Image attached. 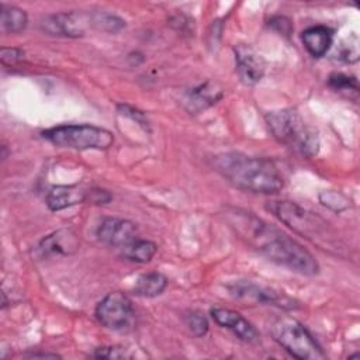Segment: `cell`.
<instances>
[{
    "mask_svg": "<svg viewBox=\"0 0 360 360\" xmlns=\"http://www.w3.org/2000/svg\"><path fill=\"white\" fill-rule=\"evenodd\" d=\"M226 218L240 238L271 262L305 276L319 271L318 262L301 243L252 212L232 208Z\"/></svg>",
    "mask_w": 360,
    "mask_h": 360,
    "instance_id": "6da1fadb",
    "label": "cell"
},
{
    "mask_svg": "<svg viewBox=\"0 0 360 360\" xmlns=\"http://www.w3.org/2000/svg\"><path fill=\"white\" fill-rule=\"evenodd\" d=\"M215 170L238 188L276 194L283 186V177L277 166L264 158H253L243 153H222L212 160Z\"/></svg>",
    "mask_w": 360,
    "mask_h": 360,
    "instance_id": "7a4b0ae2",
    "label": "cell"
},
{
    "mask_svg": "<svg viewBox=\"0 0 360 360\" xmlns=\"http://www.w3.org/2000/svg\"><path fill=\"white\" fill-rule=\"evenodd\" d=\"M269 210L281 222L319 248L325 250L335 249L336 252L340 249L338 248L340 246L338 236H335L329 224L319 215L291 201H274L269 205Z\"/></svg>",
    "mask_w": 360,
    "mask_h": 360,
    "instance_id": "3957f363",
    "label": "cell"
},
{
    "mask_svg": "<svg viewBox=\"0 0 360 360\" xmlns=\"http://www.w3.org/2000/svg\"><path fill=\"white\" fill-rule=\"evenodd\" d=\"M266 124L278 142L294 149L301 156L312 158L318 153L319 139L316 131L308 127L295 110L270 111L266 114Z\"/></svg>",
    "mask_w": 360,
    "mask_h": 360,
    "instance_id": "277c9868",
    "label": "cell"
},
{
    "mask_svg": "<svg viewBox=\"0 0 360 360\" xmlns=\"http://www.w3.org/2000/svg\"><path fill=\"white\" fill-rule=\"evenodd\" d=\"M273 339L291 356L300 360H322L325 353L309 330L291 316H280L271 322Z\"/></svg>",
    "mask_w": 360,
    "mask_h": 360,
    "instance_id": "5b68a950",
    "label": "cell"
},
{
    "mask_svg": "<svg viewBox=\"0 0 360 360\" xmlns=\"http://www.w3.org/2000/svg\"><path fill=\"white\" fill-rule=\"evenodd\" d=\"M42 136L59 148L77 150L107 149L114 142V135L108 129L87 124L53 127L44 131Z\"/></svg>",
    "mask_w": 360,
    "mask_h": 360,
    "instance_id": "8992f818",
    "label": "cell"
},
{
    "mask_svg": "<svg viewBox=\"0 0 360 360\" xmlns=\"http://www.w3.org/2000/svg\"><path fill=\"white\" fill-rule=\"evenodd\" d=\"M97 321L112 330L128 328L134 319V307L131 300L120 291L108 292L96 307Z\"/></svg>",
    "mask_w": 360,
    "mask_h": 360,
    "instance_id": "52a82bcc",
    "label": "cell"
},
{
    "mask_svg": "<svg viewBox=\"0 0 360 360\" xmlns=\"http://www.w3.org/2000/svg\"><path fill=\"white\" fill-rule=\"evenodd\" d=\"M228 288L233 297L240 298V300H249L253 302L269 304V305H278V307L290 308V309L297 307L294 304V301L290 300L288 297H285L271 288H267V287L250 283V281H236V283L231 284Z\"/></svg>",
    "mask_w": 360,
    "mask_h": 360,
    "instance_id": "ba28073f",
    "label": "cell"
},
{
    "mask_svg": "<svg viewBox=\"0 0 360 360\" xmlns=\"http://www.w3.org/2000/svg\"><path fill=\"white\" fill-rule=\"evenodd\" d=\"M96 233L100 242L110 246L124 248L136 239L138 229L132 221L117 217H107L100 222Z\"/></svg>",
    "mask_w": 360,
    "mask_h": 360,
    "instance_id": "9c48e42d",
    "label": "cell"
},
{
    "mask_svg": "<svg viewBox=\"0 0 360 360\" xmlns=\"http://www.w3.org/2000/svg\"><path fill=\"white\" fill-rule=\"evenodd\" d=\"M236 70L245 84H256L264 75V59L249 45H238L233 49Z\"/></svg>",
    "mask_w": 360,
    "mask_h": 360,
    "instance_id": "30bf717a",
    "label": "cell"
},
{
    "mask_svg": "<svg viewBox=\"0 0 360 360\" xmlns=\"http://www.w3.org/2000/svg\"><path fill=\"white\" fill-rule=\"evenodd\" d=\"M211 316L218 325L232 330L240 340L248 343H255L259 340V332L256 328L236 311L228 308H214L211 309Z\"/></svg>",
    "mask_w": 360,
    "mask_h": 360,
    "instance_id": "8fae6325",
    "label": "cell"
},
{
    "mask_svg": "<svg viewBox=\"0 0 360 360\" xmlns=\"http://www.w3.org/2000/svg\"><path fill=\"white\" fill-rule=\"evenodd\" d=\"M84 17L77 13H59L45 17L42 28L52 35L82 37L84 34Z\"/></svg>",
    "mask_w": 360,
    "mask_h": 360,
    "instance_id": "7c38bea8",
    "label": "cell"
},
{
    "mask_svg": "<svg viewBox=\"0 0 360 360\" xmlns=\"http://www.w3.org/2000/svg\"><path fill=\"white\" fill-rule=\"evenodd\" d=\"M89 190L79 188L77 186H56L52 187L46 195V205L52 211H59L66 207L86 202Z\"/></svg>",
    "mask_w": 360,
    "mask_h": 360,
    "instance_id": "4fadbf2b",
    "label": "cell"
},
{
    "mask_svg": "<svg viewBox=\"0 0 360 360\" xmlns=\"http://www.w3.org/2000/svg\"><path fill=\"white\" fill-rule=\"evenodd\" d=\"M305 49L315 58L323 56L332 45L333 32L325 25H314L307 28L301 35Z\"/></svg>",
    "mask_w": 360,
    "mask_h": 360,
    "instance_id": "5bb4252c",
    "label": "cell"
},
{
    "mask_svg": "<svg viewBox=\"0 0 360 360\" xmlns=\"http://www.w3.org/2000/svg\"><path fill=\"white\" fill-rule=\"evenodd\" d=\"M221 97H222L221 89H217L215 84L207 82V83L200 84L198 87L193 89L187 94L186 101L188 104L190 111H200V110H204V108L212 105Z\"/></svg>",
    "mask_w": 360,
    "mask_h": 360,
    "instance_id": "9a60e30c",
    "label": "cell"
},
{
    "mask_svg": "<svg viewBox=\"0 0 360 360\" xmlns=\"http://www.w3.org/2000/svg\"><path fill=\"white\" fill-rule=\"evenodd\" d=\"M167 285V280L160 273H146L142 274L134 287V292L141 297H156L163 292Z\"/></svg>",
    "mask_w": 360,
    "mask_h": 360,
    "instance_id": "2e32d148",
    "label": "cell"
},
{
    "mask_svg": "<svg viewBox=\"0 0 360 360\" xmlns=\"http://www.w3.org/2000/svg\"><path fill=\"white\" fill-rule=\"evenodd\" d=\"M27 13L14 6H1L0 24L6 32H20L27 27Z\"/></svg>",
    "mask_w": 360,
    "mask_h": 360,
    "instance_id": "e0dca14e",
    "label": "cell"
},
{
    "mask_svg": "<svg viewBox=\"0 0 360 360\" xmlns=\"http://www.w3.org/2000/svg\"><path fill=\"white\" fill-rule=\"evenodd\" d=\"M156 250L158 248L153 242L145 239H135L129 245L124 246V256L132 262L146 263L155 256Z\"/></svg>",
    "mask_w": 360,
    "mask_h": 360,
    "instance_id": "ac0fdd59",
    "label": "cell"
},
{
    "mask_svg": "<svg viewBox=\"0 0 360 360\" xmlns=\"http://www.w3.org/2000/svg\"><path fill=\"white\" fill-rule=\"evenodd\" d=\"M90 22H91V25L97 27L98 30H104V31H110V32H115L125 25V22L120 17L108 14V13L91 14Z\"/></svg>",
    "mask_w": 360,
    "mask_h": 360,
    "instance_id": "d6986e66",
    "label": "cell"
},
{
    "mask_svg": "<svg viewBox=\"0 0 360 360\" xmlns=\"http://www.w3.org/2000/svg\"><path fill=\"white\" fill-rule=\"evenodd\" d=\"M62 231L59 232H55L53 235H49L48 238H45L41 245H39V249L44 252V253H68L69 252V248H75L76 243L75 242H68L65 243L63 242V236L60 235Z\"/></svg>",
    "mask_w": 360,
    "mask_h": 360,
    "instance_id": "ffe728a7",
    "label": "cell"
},
{
    "mask_svg": "<svg viewBox=\"0 0 360 360\" xmlns=\"http://www.w3.org/2000/svg\"><path fill=\"white\" fill-rule=\"evenodd\" d=\"M186 325H187L188 330L197 338L204 336L208 330V321L201 312L188 314L186 318Z\"/></svg>",
    "mask_w": 360,
    "mask_h": 360,
    "instance_id": "44dd1931",
    "label": "cell"
},
{
    "mask_svg": "<svg viewBox=\"0 0 360 360\" xmlns=\"http://www.w3.org/2000/svg\"><path fill=\"white\" fill-rule=\"evenodd\" d=\"M329 86H332L336 90H353L357 91V80L352 76L343 75V73H333L329 76Z\"/></svg>",
    "mask_w": 360,
    "mask_h": 360,
    "instance_id": "7402d4cb",
    "label": "cell"
},
{
    "mask_svg": "<svg viewBox=\"0 0 360 360\" xmlns=\"http://www.w3.org/2000/svg\"><path fill=\"white\" fill-rule=\"evenodd\" d=\"M319 200L323 205L335 210V211H340V210H345L349 204V201L339 193L336 191H323L319 195Z\"/></svg>",
    "mask_w": 360,
    "mask_h": 360,
    "instance_id": "603a6c76",
    "label": "cell"
},
{
    "mask_svg": "<svg viewBox=\"0 0 360 360\" xmlns=\"http://www.w3.org/2000/svg\"><path fill=\"white\" fill-rule=\"evenodd\" d=\"M24 58V52L18 48H6L3 46L0 51V60L3 65L14 66L18 62H21Z\"/></svg>",
    "mask_w": 360,
    "mask_h": 360,
    "instance_id": "cb8c5ba5",
    "label": "cell"
},
{
    "mask_svg": "<svg viewBox=\"0 0 360 360\" xmlns=\"http://www.w3.org/2000/svg\"><path fill=\"white\" fill-rule=\"evenodd\" d=\"M118 110L121 111V114H124V115L129 117L131 120L136 121L145 129L149 128V122H148V120H146V117H145V114L142 111H139V110H136V108H134L131 105H127V104H120Z\"/></svg>",
    "mask_w": 360,
    "mask_h": 360,
    "instance_id": "d4e9b609",
    "label": "cell"
},
{
    "mask_svg": "<svg viewBox=\"0 0 360 360\" xmlns=\"http://www.w3.org/2000/svg\"><path fill=\"white\" fill-rule=\"evenodd\" d=\"M94 356L97 359H122V357H127L125 352L120 347H98L96 349L94 352Z\"/></svg>",
    "mask_w": 360,
    "mask_h": 360,
    "instance_id": "484cf974",
    "label": "cell"
},
{
    "mask_svg": "<svg viewBox=\"0 0 360 360\" xmlns=\"http://www.w3.org/2000/svg\"><path fill=\"white\" fill-rule=\"evenodd\" d=\"M273 28H277V31H280L281 34L288 35L291 32V22L285 18V17H274L270 21Z\"/></svg>",
    "mask_w": 360,
    "mask_h": 360,
    "instance_id": "4316f807",
    "label": "cell"
},
{
    "mask_svg": "<svg viewBox=\"0 0 360 360\" xmlns=\"http://www.w3.org/2000/svg\"><path fill=\"white\" fill-rule=\"evenodd\" d=\"M28 357H31V359H37V357H52V359H56V357H60V356L56 354V353H32V354H28Z\"/></svg>",
    "mask_w": 360,
    "mask_h": 360,
    "instance_id": "83f0119b",
    "label": "cell"
}]
</instances>
